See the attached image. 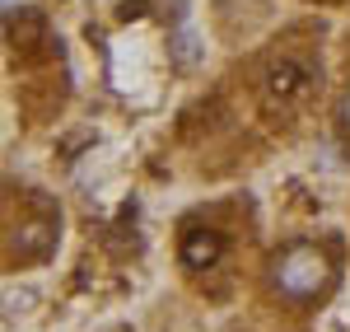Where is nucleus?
<instances>
[{
	"instance_id": "1",
	"label": "nucleus",
	"mask_w": 350,
	"mask_h": 332,
	"mask_svg": "<svg viewBox=\"0 0 350 332\" xmlns=\"http://www.w3.org/2000/svg\"><path fill=\"white\" fill-rule=\"evenodd\" d=\"M313 66L308 61H299V56H275L267 71H262V99H267L271 112H290L299 103H308V94H313Z\"/></svg>"
},
{
	"instance_id": "3",
	"label": "nucleus",
	"mask_w": 350,
	"mask_h": 332,
	"mask_svg": "<svg viewBox=\"0 0 350 332\" xmlns=\"http://www.w3.org/2000/svg\"><path fill=\"white\" fill-rule=\"evenodd\" d=\"M183 267H215L219 253H224V239H219V229H206V225H191L187 234H183Z\"/></svg>"
},
{
	"instance_id": "2",
	"label": "nucleus",
	"mask_w": 350,
	"mask_h": 332,
	"mask_svg": "<svg viewBox=\"0 0 350 332\" xmlns=\"http://www.w3.org/2000/svg\"><path fill=\"white\" fill-rule=\"evenodd\" d=\"M323 277H327V262L313 248H295L280 262V290H290V295H313L323 285Z\"/></svg>"
},
{
	"instance_id": "5",
	"label": "nucleus",
	"mask_w": 350,
	"mask_h": 332,
	"mask_svg": "<svg viewBox=\"0 0 350 332\" xmlns=\"http://www.w3.org/2000/svg\"><path fill=\"white\" fill-rule=\"evenodd\" d=\"M341 127H350V94L341 99Z\"/></svg>"
},
{
	"instance_id": "4",
	"label": "nucleus",
	"mask_w": 350,
	"mask_h": 332,
	"mask_svg": "<svg viewBox=\"0 0 350 332\" xmlns=\"http://www.w3.org/2000/svg\"><path fill=\"white\" fill-rule=\"evenodd\" d=\"M47 244H52V234H47L42 225H24V229H19V248L24 253H47Z\"/></svg>"
}]
</instances>
